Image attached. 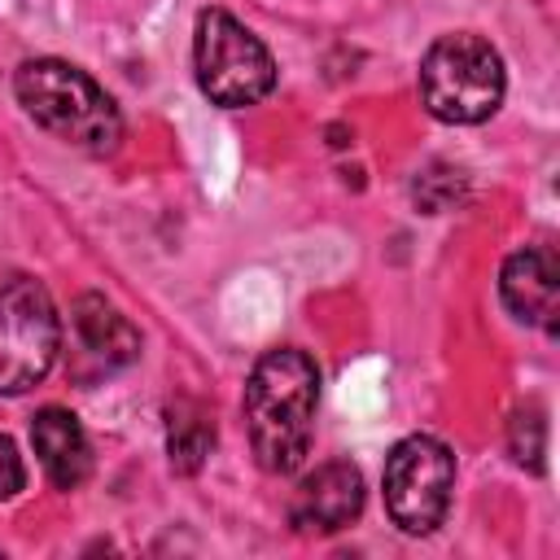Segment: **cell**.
I'll list each match as a JSON object with an SVG mask.
<instances>
[{"instance_id": "obj_1", "label": "cell", "mask_w": 560, "mask_h": 560, "mask_svg": "<svg viewBox=\"0 0 560 560\" xmlns=\"http://www.w3.org/2000/svg\"><path fill=\"white\" fill-rule=\"evenodd\" d=\"M315 402H319V368L306 350L280 346L267 350L249 381H245V429L258 468L293 472L315 433Z\"/></svg>"}, {"instance_id": "obj_7", "label": "cell", "mask_w": 560, "mask_h": 560, "mask_svg": "<svg viewBox=\"0 0 560 560\" xmlns=\"http://www.w3.org/2000/svg\"><path fill=\"white\" fill-rule=\"evenodd\" d=\"M363 512V472L350 459L319 464L293 490L289 521L298 534H337Z\"/></svg>"}, {"instance_id": "obj_2", "label": "cell", "mask_w": 560, "mask_h": 560, "mask_svg": "<svg viewBox=\"0 0 560 560\" xmlns=\"http://www.w3.org/2000/svg\"><path fill=\"white\" fill-rule=\"evenodd\" d=\"M13 92H18V105L48 136H57V140H66L83 153L105 158L122 140L118 105L109 101V92L92 74H83L70 61H57V57L22 61L18 74H13Z\"/></svg>"}, {"instance_id": "obj_11", "label": "cell", "mask_w": 560, "mask_h": 560, "mask_svg": "<svg viewBox=\"0 0 560 560\" xmlns=\"http://www.w3.org/2000/svg\"><path fill=\"white\" fill-rule=\"evenodd\" d=\"M214 451V420L197 398H175L166 407V455L179 477L201 472Z\"/></svg>"}, {"instance_id": "obj_12", "label": "cell", "mask_w": 560, "mask_h": 560, "mask_svg": "<svg viewBox=\"0 0 560 560\" xmlns=\"http://www.w3.org/2000/svg\"><path fill=\"white\" fill-rule=\"evenodd\" d=\"M508 446H512V459L529 472H542V455H547V420H542V407H521L508 424Z\"/></svg>"}, {"instance_id": "obj_5", "label": "cell", "mask_w": 560, "mask_h": 560, "mask_svg": "<svg viewBox=\"0 0 560 560\" xmlns=\"http://www.w3.org/2000/svg\"><path fill=\"white\" fill-rule=\"evenodd\" d=\"M61 350V319L48 289L18 276L0 289V394L35 389Z\"/></svg>"}, {"instance_id": "obj_9", "label": "cell", "mask_w": 560, "mask_h": 560, "mask_svg": "<svg viewBox=\"0 0 560 560\" xmlns=\"http://www.w3.org/2000/svg\"><path fill=\"white\" fill-rule=\"evenodd\" d=\"M31 442H35V455L48 472V481L57 490H74L88 481L92 472V446H88V433L83 424L61 411V407H44L35 420H31Z\"/></svg>"}, {"instance_id": "obj_6", "label": "cell", "mask_w": 560, "mask_h": 560, "mask_svg": "<svg viewBox=\"0 0 560 560\" xmlns=\"http://www.w3.org/2000/svg\"><path fill=\"white\" fill-rule=\"evenodd\" d=\"M455 455L429 433L402 438L385 459V512L402 534H433L451 508Z\"/></svg>"}, {"instance_id": "obj_13", "label": "cell", "mask_w": 560, "mask_h": 560, "mask_svg": "<svg viewBox=\"0 0 560 560\" xmlns=\"http://www.w3.org/2000/svg\"><path fill=\"white\" fill-rule=\"evenodd\" d=\"M26 481V468H22V455L13 446V438L0 433V499H13Z\"/></svg>"}, {"instance_id": "obj_3", "label": "cell", "mask_w": 560, "mask_h": 560, "mask_svg": "<svg viewBox=\"0 0 560 560\" xmlns=\"http://www.w3.org/2000/svg\"><path fill=\"white\" fill-rule=\"evenodd\" d=\"M503 57L472 31L442 35L420 57V101L438 122H481L503 101Z\"/></svg>"}, {"instance_id": "obj_8", "label": "cell", "mask_w": 560, "mask_h": 560, "mask_svg": "<svg viewBox=\"0 0 560 560\" xmlns=\"http://www.w3.org/2000/svg\"><path fill=\"white\" fill-rule=\"evenodd\" d=\"M499 293L503 306L521 319V324H547V332H556V293H560V262L551 249L542 245H525L516 249L503 271H499Z\"/></svg>"}, {"instance_id": "obj_10", "label": "cell", "mask_w": 560, "mask_h": 560, "mask_svg": "<svg viewBox=\"0 0 560 560\" xmlns=\"http://www.w3.org/2000/svg\"><path fill=\"white\" fill-rule=\"evenodd\" d=\"M74 328H79V341L109 368H127L140 359V332L136 324L109 306L101 293H83L74 302Z\"/></svg>"}, {"instance_id": "obj_4", "label": "cell", "mask_w": 560, "mask_h": 560, "mask_svg": "<svg viewBox=\"0 0 560 560\" xmlns=\"http://www.w3.org/2000/svg\"><path fill=\"white\" fill-rule=\"evenodd\" d=\"M192 70L197 88L223 109L258 105L276 88V61L267 44L223 9H201L192 31Z\"/></svg>"}]
</instances>
